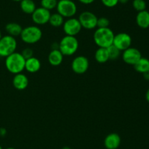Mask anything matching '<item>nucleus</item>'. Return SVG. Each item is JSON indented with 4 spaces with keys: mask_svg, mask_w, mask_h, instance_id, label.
<instances>
[{
    "mask_svg": "<svg viewBox=\"0 0 149 149\" xmlns=\"http://www.w3.org/2000/svg\"><path fill=\"white\" fill-rule=\"evenodd\" d=\"M26 59L20 53L14 52L5 58L6 69L12 74L21 73L25 70Z\"/></svg>",
    "mask_w": 149,
    "mask_h": 149,
    "instance_id": "f257e3e1",
    "label": "nucleus"
},
{
    "mask_svg": "<svg viewBox=\"0 0 149 149\" xmlns=\"http://www.w3.org/2000/svg\"><path fill=\"white\" fill-rule=\"evenodd\" d=\"M114 33L110 28H97L93 34V39L98 48H107L113 45Z\"/></svg>",
    "mask_w": 149,
    "mask_h": 149,
    "instance_id": "f03ea898",
    "label": "nucleus"
},
{
    "mask_svg": "<svg viewBox=\"0 0 149 149\" xmlns=\"http://www.w3.org/2000/svg\"><path fill=\"white\" fill-rule=\"evenodd\" d=\"M79 48V41L74 36L65 35L59 42V51L63 56H72Z\"/></svg>",
    "mask_w": 149,
    "mask_h": 149,
    "instance_id": "7ed1b4c3",
    "label": "nucleus"
},
{
    "mask_svg": "<svg viewBox=\"0 0 149 149\" xmlns=\"http://www.w3.org/2000/svg\"><path fill=\"white\" fill-rule=\"evenodd\" d=\"M20 36L25 43L35 44L42 39V32L37 26H29L23 28Z\"/></svg>",
    "mask_w": 149,
    "mask_h": 149,
    "instance_id": "20e7f679",
    "label": "nucleus"
},
{
    "mask_svg": "<svg viewBox=\"0 0 149 149\" xmlns=\"http://www.w3.org/2000/svg\"><path fill=\"white\" fill-rule=\"evenodd\" d=\"M17 40L14 37L5 35L0 39V56L7 57L15 52L17 49Z\"/></svg>",
    "mask_w": 149,
    "mask_h": 149,
    "instance_id": "39448f33",
    "label": "nucleus"
},
{
    "mask_svg": "<svg viewBox=\"0 0 149 149\" xmlns=\"http://www.w3.org/2000/svg\"><path fill=\"white\" fill-rule=\"evenodd\" d=\"M57 11L63 18H73L77 12V6L72 0H59L57 4Z\"/></svg>",
    "mask_w": 149,
    "mask_h": 149,
    "instance_id": "423d86ee",
    "label": "nucleus"
},
{
    "mask_svg": "<svg viewBox=\"0 0 149 149\" xmlns=\"http://www.w3.org/2000/svg\"><path fill=\"white\" fill-rule=\"evenodd\" d=\"M97 17L93 13L90 11H84L78 18L81 27L87 30L94 29L97 27Z\"/></svg>",
    "mask_w": 149,
    "mask_h": 149,
    "instance_id": "0eeeda50",
    "label": "nucleus"
},
{
    "mask_svg": "<svg viewBox=\"0 0 149 149\" xmlns=\"http://www.w3.org/2000/svg\"><path fill=\"white\" fill-rule=\"evenodd\" d=\"M81 29L82 27L78 18L74 17L68 18L65 21H64L63 24V29L64 33L65 34V35H68V36L76 37L78 34H79Z\"/></svg>",
    "mask_w": 149,
    "mask_h": 149,
    "instance_id": "6e6552de",
    "label": "nucleus"
},
{
    "mask_svg": "<svg viewBox=\"0 0 149 149\" xmlns=\"http://www.w3.org/2000/svg\"><path fill=\"white\" fill-rule=\"evenodd\" d=\"M113 45L118 48L119 51H124L127 49L132 45V37L130 35L125 32L116 34L114 35Z\"/></svg>",
    "mask_w": 149,
    "mask_h": 149,
    "instance_id": "1a4fd4ad",
    "label": "nucleus"
},
{
    "mask_svg": "<svg viewBox=\"0 0 149 149\" xmlns=\"http://www.w3.org/2000/svg\"><path fill=\"white\" fill-rule=\"evenodd\" d=\"M90 63L88 58L84 56H78L73 59L71 62V69L78 74H82L88 70Z\"/></svg>",
    "mask_w": 149,
    "mask_h": 149,
    "instance_id": "9d476101",
    "label": "nucleus"
},
{
    "mask_svg": "<svg viewBox=\"0 0 149 149\" xmlns=\"http://www.w3.org/2000/svg\"><path fill=\"white\" fill-rule=\"evenodd\" d=\"M50 11L47 9L40 7L36 8L33 13L31 14V18L33 23L37 25H45L49 23V18H50Z\"/></svg>",
    "mask_w": 149,
    "mask_h": 149,
    "instance_id": "9b49d317",
    "label": "nucleus"
},
{
    "mask_svg": "<svg viewBox=\"0 0 149 149\" xmlns=\"http://www.w3.org/2000/svg\"><path fill=\"white\" fill-rule=\"evenodd\" d=\"M142 57L141 51L135 48L130 47L122 53V59L129 65H135Z\"/></svg>",
    "mask_w": 149,
    "mask_h": 149,
    "instance_id": "f8f14e48",
    "label": "nucleus"
},
{
    "mask_svg": "<svg viewBox=\"0 0 149 149\" xmlns=\"http://www.w3.org/2000/svg\"><path fill=\"white\" fill-rule=\"evenodd\" d=\"M121 144V137L117 133L108 134L104 140V145L106 149H117Z\"/></svg>",
    "mask_w": 149,
    "mask_h": 149,
    "instance_id": "ddd939ff",
    "label": "nucleus"
},
{
    "mask_svg": "<svg viewBox=\"0 0 149 149\" xmlns=\"http://www.w3.org/2000/svg\"><path fill=\"white\" fill-rule=\"evenodd\" d=\"M13 85L17 90H24L29 86V78L22 72L15 74L13 79Z\"/></svg>",
    "mask_w": 149,
    "mask_h": 149,
    "instance_id": "4468645a",
    "label": "nucleus"
},
{
    "mask_svg": "<svg viewBox=\"0 0 149 149\" xmlns=\"http://www.w3.org/2000/svg\"><path fill=\"white\" fill-rule=\"evenodd\" d=\"M136 23L140 28L146 29L149 28V12L146 10L138 12L136 15Z\"/></svg>",
    "mask_w": 149,
    "mask_h": 149,
    "instance_id": "2eb2a0df",
    "label": "nucleus"
},
{
    "mask_svg": "<svg viewBox=\"0 0 149 149\" xmlns=\"http://www.w3.org/2000/svg\"><path fill=\"white\" fill-rule=\"evenodd\" d=\"M41 69V61L39 58L33 56L26 60L25 70L30 73L37 72Z\"/></svg>",
    "mask_w": 149,
    "mask_h": 149,
    "instance_id": "dca6fc26",
    "label": "nucleus"
},
{
    "mask_svg": "<svg viewBox=\"0 0 149 149\" xmlns=\"http://www.w3.org/2000/svg\"><path fill=\"white\" fill-rule=\"evenodd\" d=\"M63 56L62 53L58 50H52L48 55V61L54 67H57L62 64L63 61Z\"/></svg>",
    "mask_w": 149,
    "mask_h": 149,
    "instance_id": "f3484780",
    "label": "nucleus"
},
{
    "mask_svg": "<svg viewBox=\"0 0 149 149\" xmlns=\"http://www.w3.org/2000/svg\"><path fill=\"white\" fill-rule=\"evenodd\" d=\"M5 29L8 35L15 37L20 36L22 30H23V28L19 23L11 22V23H9L6 25Z\"/></svg>",
    "mask_w": 149,
    "mask_h": 149,
    "instance_id": "a211bd4d",
    "label": "nucleus"
},
{
    "mask_svg": "<svg viewBox=\"0 0 149 149\" xmlns=\"http://www.w3.org/2000/svg\"><path fill=\"white\" fill-rule=\"evenodd\" d=\"M20 7L23 13L29 15H31L36 8L33 0H21L20 1Z\"/></svg>",
    "mask_w": 149,
    "mask_h": 149,
    "instance_id": "6ab92c4d",
    "label": "nucleus"
},
{
    "mask_svg": "<svg viewBox=\"0 0 149 149\" xmlns=\"http://www.w3.org/2000/svg\"><path fill=\"white\" fill-rule=\"evenodd\" d=\"M95 58L100 64H104L109 60V53L107 48H98L95 53Z\"/></svg>",
    "mask_w": 149,
    "mask_h": 149,
    "instance_id": "aec40b11",
    "label": "nucleus"
},
{
    "mask_svg": "<svg viewBox=\"0 0 149 149\" xmlns=\"http://www.w3.org/2000/svg\"><path fill=\"white\" fill-rule=\"evenodd\" d=\"M134 68L140 73H144L149 70V59L141 57L139 61L134 65Z\"/></svg>",
    "mask_w": 149,
    "mask_h": 149,
    "instance_id": "412c9836",
    "label": "nucleus"
},
{
    "mask_svg": "<svg viewBox=\"0 0 149 149\" xmlns=\"http://www.w3.org/2000/svg\"><path fill=\"white\" fill-rule=\"evenodd\" d=\"M49 24L53 27H60L64 23V18L58 13L51 14L49 20Z\"/></svg>",
    "mask_w": 149,
    "mask_h": 149,
    "instance_id": "4be33fe9",
    "label": "nucleus"
},
{
    "mask_svg": "<svg viewBox=\"0 0 149 149\" xmlns=\"http://www.w3.org/2000/svg\"><path fill=\"white\" fill-rule=\"evenodd\" d=\"M107 50L108 53H109V59L116 60L120 56L121 51H119V50L116 47H115L113 45H111L109 48H107Z\"/></svg>",
    "mask_w": 149,
    "mask_h": 149,
    "instance_id": "5701e85b",
    "label": "nucleus"
},
{
    "mask_svg": "<svg viewBox=\"0 0 149 149\" xmlns=\"http://www.w3.org/2000/svg\"><path fill=\"white\" fill-rule=\"evenodd\" d=\"M58 1V0H41V7L50 11L56 8Z\"/></svg>",
    "mask_w": 149,
    "mask_h": 149,
    "instance_id": "b1692460",
    "label": "nucleus"
},
{
    "mask_svg": "<svg viewBox=\"0 0 149 149\" xmlns=\"http://www.w3.org/2000/svg\"><path fill=\"white\" fill-rule=\"evenodd\" d=\"M132 7L138 13L146 9V2L145 0H133Z\"/></svg>",
    "mask_w": 149,
    "mask_h": 149,
    "instance_id": "393cba45",
    "label": "nucleus"
},
{
    "mask_svg": "<svg viewBox=\"0 0 149 149\" xmlns=\"http://www.w3.org/2000/svg\"><path fill=\"white\" fill-rule=\"evenodd\" d=\"M109 25H110V21H109V20L107 18L101 17L97 19V28H108Z\"/></svg>",
    "mask_w": 149,
    "mask_h": 149,
    "instance_id": "a878e982",
    "label": "nucleus"
},
{
    "mask_svg": "<svg viewBox=\"0 0 149 149\" xmlns=\"http://www.w3.org/2000/svg\"><path fill=\"white\" fill-rule=\"evenodd\" d=\"M20 53L22 54V56L24 57V58L26 60L29 59V58L33 56V51L30 48H26L25 49H23Z\"/></svg>",
    "mask_w": 149,
    "mask_h": 149,
    "instance_id": "bb28decb",
    "label": "nucleus"
},
{
    "mask_svg": "<svg viewBox=\"0 0 149 149\" xmlns=\"http://www.w3.org/2000/svg\"><path fill=\"white\" fill-rule=\"evenodd\" d=\"M100 1L105 7H109V8L114 7L119 3V0H100Z\"/></svg>",
    "mask_w": 149,
    "mask_h": 149,
    "instance_id": "cd10ccee",
    "label": "nucleus"
},
{
    "mask_svg": "<svg viewBox=\"0 0 149 149\" xmlns=\"http://www.w3.org/2000/svg\"><path fill=\"white\" fill-rule=\"evenodd\" d=\"M95 1V0H79V1H80L83 4H90L94 2Z\"/></svg>",
    "mask_w": 149,
    "mask_h": 149,
    "instance_id": "c85d7f7f",
    "label": "nucleus"
},
{
    "mask_svg": "<svg viewBox=\"0 0 149 149\" xmlns=\"http://www.w3.org/2000/svg\"><path fill=\"white\" fill-rule=\"evenodd\" d=\"M143 76L144 79L146 80H148L149 81V70H147L146 72H145L144 73H143Z\"/></svg>",
    "mask_w": 149,
    "mask_h": 149,
    "instance_id": "c756f323",
    "label": "nucleus"
},
{
    "mask_svg": "<svg viewBox=\"0 0 149 149\" xmlns=\"http://www.w3.org/2000/svg\"><path fill=\"white\" fill-rule=\"evenodd\" d=\"M7 134V130L4 128H1L0 129V136L1 137H4V136L6 135Z\"/></svg>",
    "mask_w": 149,
    "mask_h": 149,
    "instance_id": "7c9ffc66",
    "label": "nucleus"
},
{
    "mask_svg": "<svg viewBox=\"0 0 149 149\" xmlns=\"http://www.w3.org/2000/svg\"><path fill=\"white\" fill-rule=\"evenodd\" d=\"M52 50H58L59 49V43H57V42H54L53 44L51 46Z\"/></svg>",
    "mask_w": 149,
    "mask_h": 149,
    "instance_id": "2f4dec72",
    "label": "nucleus"
},
{
    "mask_svg": "<svg viewBox=\"0 0 149 149\" xmlns=\"http://www.w3.org/2000/svg\"><path fill=\"white\" fill-rule=\"evenodd\" d=\"M146 99L147 102L149 103V89L147 90L146 93Z\"/></svg>",
    "mask_w": 149,
    "mask_h": 149,
    "instance_id": "473e14b6",
    "label": "nucleus"
},
{
    "mask_svg": "<svg viewBox=\"0 0 149 149\" xmlns=\"http://www.w3.org/2000/svg\"><path fill=\"white\" fill-rule=\"evenodd\" d=\"M129 1V0H119V3H121V4H127V3Z\"/></svg>",
    "mask_w": 149,
    "mask_h": 149,
    "instance_id": "72a5a7b5",
    "label": "nucleus"
},
{
    "mask_svg": "<svg viewBox=\"0 0 149 149\" xmlns=\"http://www.w3.org/2000/svg\"><path fill=\"white\" fill-rule=\"evenodd\" d=\"M62 149H71V148L68 147V146H65V147H63V148Z\"/></svg>",
    "mask_w": 149,
    "mask_h": 149,
    "instance_id": "f704fd0d",
    "label": "nucleus"
},
{
    "mask_svg": "<svg viewBox=\"0 0 149 149\" xmlns=\"http://www.w3.org/2000/svg\"><path fill=\"white\" fill-rule=\"evenodd\" d=\"M6 149H15V148H12V147H9V148H6Z\"/></svg>",
    "mask_w": 149,
    "mask_h": 149,
    "instance_id": "c9c22d12",
    "label": "nucleus"
},
{
    "mask_svg": "<svg viewBox=\"0 0 149 149\" xmlns=\"http://www.w3.org/2000/svg\"><path fill=\"white\" fill-rule=\"evenodd\" d=\"M1 37H2V35H1V31H0V39L1 38Z\"/></svg>",
    "mask_w": 149,
    "mask_h": 149,
    "instance_id": "e433bc0d",
    "label": "nucleus"
},
{
    "mask_svg": "<svg viewBox=\"0 0 149 149\" xmlns=\"http://www.w3.org/2000/svg\"><path fill=\"white\" fill-rule=\"evenodd\" d=\"M13 1H20L21 0H13Z\"/></svg>",
    "mask_w": 149,
    "mask_h": 149,
    "instance_id": "4c0bfd02",
    "label": "nucleus"
},
{
    "mask_svg": "<svg viewBox=\"0 0 149 149\" xmlns=\"http://www.w3.org/2000/svg\"><path fill=\"white\" fill-rule=\"evenodd\" d=\"M0 149H2V147L1 146V145H0Z\"/></svg>",
    "mask_w": 149,
    "mask_h": 149,
    "instance_id": "58836bf2",
    "label": "nucleus"
}]
</instances>
